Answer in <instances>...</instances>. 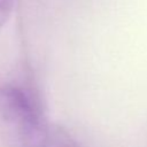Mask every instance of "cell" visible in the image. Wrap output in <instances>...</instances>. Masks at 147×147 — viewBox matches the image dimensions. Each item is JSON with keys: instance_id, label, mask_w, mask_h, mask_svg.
Masks as SVG:
<instances>
[{"instance_id": "1", "label": "cell", "mask_w": 147, "mask_h": 147, "mask_svg": "<svg viewBox=\"0 0 147 147\" xmlns=\"http://www.w3.org/2000/svg\"><path fill=\"white\" fill-rule=\"evenodd\" d=\"M0 111L31 146H40L46 136L44 117L34 96L25 88L7 86L0 91Z\"/></svg>"}, {"instance_id": "2", "label": "cell", "mask_w": 147, "mask_h": 147, "mask_svg": "<svg viewBox=\"0 0 147 147\" xmlns=\"http://www.w3.org/2000/svg\"><path fill=\"white\" fill-rule=\"evenodd\" d=\"M14 0H0V28H2L13 11Z\"/></svg>"}]
</instances>
